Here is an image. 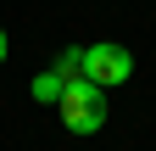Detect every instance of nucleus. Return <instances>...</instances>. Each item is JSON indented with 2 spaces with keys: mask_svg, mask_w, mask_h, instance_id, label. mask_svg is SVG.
I'll return each mask as SVG.
<instances>
[{
  "mask_svg": "<svg viewBox=\"0 0 156 151\" xmlns=\"http://www.w3.org/2000/svg\"><path fill=\"white\" fill-rule=\"evenodd\" d=\"M56 112H62V123L73 129V134H95V129L106 123V90L89 84V79H67Z\"/></svg>",
  "mask_w": 156,
  "mask_h": 151,
  "instance_id": "obj_1",
  "label": "nucleus"
},
{
  "mask_svg": "<svg viewBox=\"0 0 156 151\" xmlns=\"http://www.w3.org/2000/svg\"><path fill=\"white\" fill-rule=\"evenodd\" d=\"M84 79L89 84H101V90H117V84H128L134 79V56L123 45H84Z\"/></svg>",
  "mask_w": 156,
  "mask_h": 151,
  "instance_id": "obj_2",
  "label": "nucleus"
},
{
  "mask_svg": "<svg viewBox=\"0 0 156 151\" xmlns=\"http://www.w3.org/2000/svg\"><path fill=\"white\" fill-rule=\"evenodd\" d=\"M28 90H34V101H39V106H56V101H62V90H67V79L50 67V73H34V84H28Z\"/></svg>",
  "mask_w": 156,
  "mask_h": 151,
  "instance_id": "obj_3",
  "label": "nucleus"
},
{
  "mask_svg": "<svg viewBox=\"0 0 156 151\" xmlns=\"http://www.w3.org/2000/svg\"><path fill=\"white\" fill-rule=\"evenodd\" d=\"M56 73H62V79H84V50H78V45H67L62 56H56Z\"/></svg>",
  "mask_w": 156,
  "mask_h": 151,
  "instance_id": "obj_4",
  "label": "nucleus"
},
{
  "mask_svg": "<svg viewBox=\"0 0 156 151\" xmlns=\"http://www.w3.org/2000/svg\"><path fill=\"white\" fill-rule=\"evenodd\" d=\"M6 56H11V39H6V28H0V62H6Z\"/></svg>",
  "mask_w": 156,
  "mask_h": 151,
  "instance_id": "obj_5",
  "label": "nucleus"
}]
</instances>
